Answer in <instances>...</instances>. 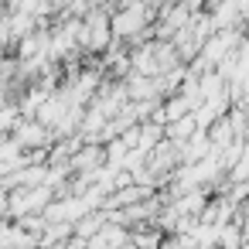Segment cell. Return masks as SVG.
I'll return each mask as SVG.
<instances>
[{
    "mask_svg": "<svg viewBox=\"0 0 249 249\" xmlns=\"http://www.w3.org/2000/svg\"><path fill=\"white\" fill-rule=\"evenodd\" d=\"M181 150H184V164H198L201 157H208V154H212V137H208V130H198L191 140L181 143Z\"/></svg>",
    "mask_w": 249,
    "mask_h": 249,
    "instance_id": "obj_1",
    "label": "cell"
},
{
    "mask_svg": "<svg viewBox=\"0 0 249 249\" xmlns=\"http://www.w3.org/2000/svg\"><path fill=\"white\" fill-rule=\"evenodd\" d=\"M198 130H201V123H198V116H195V113H184V116H178V120H171V123H167V137H171V140H178V143L191 140Z\"/></svg>",
    "mask_w": 249,
    "mask_h": 249,
    "instance_id": "obj_2",
    "label": "cell"
}]
</instances>
